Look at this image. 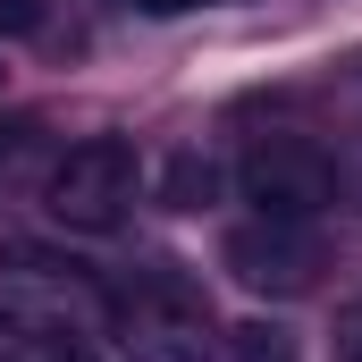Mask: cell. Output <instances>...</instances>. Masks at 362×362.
I'll use <instances>...</instances> for the list:
<instances>
[{
  "mask_svg": "<svg viewBox=\"0 0 362 362\" xmlns=\"http://www.w3.org/2000/svg\"><path fill=\"white\" fill-rule=\"evenodd\" d=\"M51 362H101V354H85V346H59V354H51Z\"/></svg>",
  "mask_w": 362,
  "mask_h": 362,
  "instance_id": "obj_11",
  "label": "cell"
},
{
  "mask_svg": "<svg viewBox=\"0 0 362 362\" xmlns=\"http://www.w3.org/2000/svg\"><path fill=\"white\" fill-rule=\"evenodd\" d=\"M110 337L127 362H211L219 346V320H211V295L177 270V262H152L110 295Z\"/></svg>",
  "mask_w": 362,
  "mask_h": 362,
  "instance_id": "obj_1",
  "label": "cell"
},
{
  "mask_svg": "<svg viewBox=\"0 0 362 362\" xmlns=\"http://www.w3.org/2000/svg\"><path fill=\"white\" fill-rule=\"evenodd\" d=\"M219 177H228V169H219L211 152H177V160L160 169V202H169V211H202V202L219 194Z\"/></svg>",
  "mask_w": 362,
  "mask_h": 362,
  "instance_id": "obj_7",
  "label": "cell"
},
{
  "mask_svg": "<svg viewBox=\"0 0 362 362\" xmlns=\"http://www.w3.org/2000/svg\"><path fill=\"white\" fill-rule=\"evenodd\" d=\"M219 346H228V362H303V346H295V329L286 320H236V329H219Z\"/></svg>",
  "mask_w": 362,
  "mask_h": 362,
  "instance_id": "obj_6",
  "label": "cell"
},
{
  "mask_svg": "<svg viewBox=\"0 0 362 362\" xmlns=\"http://www.w3.org/2000/svg\"><path fill=\"white\" fill-rule=\"evenodd\" d=\"M127 8H144V17H185V8H211V0H127Z\"/></svg>",
  "mask_w": 362,
  "mask_h": 362,
  "instance_id": "obj_10",
  "label": "cell"
},
{
  "mask_svg": "<svg viewBox=\"0 0 362 362\" xmlns=\"http://www.w3.org/2000/svg\"><path fill=\"white\" fill-rule=\"evenodd\" d=\"M0 76H8V68H0Z\"/></svg>",
  "mask_w": 362,
  "mask_h": 362,
  "instance_id": "obj_12",
  "label": "cell"
},
{
  "mask_svg": "<svg viewBox=\"0 0 362 362\" xmlns=\"http://www.w3.org/2000/svg\"><path fill=\"white\" fill-rule=\"evenodd\" d=\"M219 270L236 278L245 295H312L320 270H329V245H320V228L312 219H245V228H228V245H219Z\"/></svg>",
  "mask_w": 362,
  "mask_h": 362,
  "instance_id": "obj_4",
  "label": "cell"
},
{
  "mask_svg": "<svg viewBox=\"0 0 362 362\" xmlns=\"http://www.w3.org/2000/svg\"><path fill=\"white\" fill-rule=\"evenodd\" d=\"M135 194H144V160H135V144H118V135L68 144V152L42 169V211H51L59 228H76V236L127 228Z\"/></svg>",
  "mask_w": 362,
  "mask_h": 362,
  "instance_id": "obj_3",
  "label": "cell"
},
{
  "mask_svg": "<svg viewBox=\"0 0 362 362\" xmlns=\"http://www.w3.org/2000/svg\"><path fill=\"white\" fill-rule=\"evenodd\" d=\"M110 312L101 278L51 245H8L0 253V329L8 337H76Z\"/></svg>",
  "mask_w": 362,
  "mask_h": 362,
  "instance_id": "obj_2",
  "label": "cell"
},
{
  "mask_svg": "<svg viewBox=\"0 0 362 362\" xmlns=\"http://www.w3.org/2000/svg\"><path fill=\"white\" fill-rule=\"evenodd\" d=\"M329 346H337V362H362V303L337 312V337H329Z\"/></svg>",
  "mask_w": 362,
  "mask_h": 362,
  "instance_id": "obj_9",
  "label": "cell"
},
{
  "mask_svg": "<svg viewBox=\"0 0 362 362\" xmlns=\"http://www.w3.org/2000/svg\"><path fill=\"white\" fill-rule=\"evenodd\" d=\"M236 185L262 219H320L337 202V160L303 135H262L245 160H236Z\"/></svg>",
  "mask_w": 362,
  "mask_h": 362,
  "instance_id": "obj_5",
  "label": "cell"
},
{
  "mask_svg": "<svg viewBox=\"0 0 362 362\" xmlns=\"http://www.w3.org/2000/svg\"><path fill=\"white\" fill-rule=\"evenodd\" d=\"M51 25V0H0V42H25Z\"/></svg>",
  "mask_w": 362,
  "mask_h": 362,
  "instance_id": "obj_8",
  "label": "cell"
}]
</instances>
